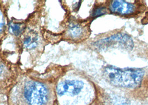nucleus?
Returning a JSON list of instances; mask_svg holds the SVG:
<instances>
[{
    "label": "nucleus",
    "mask_w": 148,
    "mask_h": 105,
    "mask_svg": "<svg viewBox=\"0 0 148 105\" xmlns=\"http://www.w3.org/2000/svg\"><path fill=\"white\" fill-rule=\"evenodd\" d=\"M144 74L141 69H120L112 66L106 67L104 71L105 79L112 85L129 89L139 85Z\"/></svg>",
    "instance_id": "f257e3e1"
},
{
    "label": "nucleus",
    "mask_w": 148,
    "mask_h": 105,
    "mask_svg": "<svg viewBox=\"0 0 148 105\" xmlns=\"http://www.w3.org/2000/svg\"><path fill=\"white\" fill-rule=\"evenodd\" d=\"M24 96L29 105H45L49 100V91L44 84L29 81L24 87Z\"/></svg>",
    "instance_id": "f03ea898"
},
{
    "label": "nucleus",
    "mask_w": 148,
    "mask_h": 105,
    "mask_svg": "<svg viewBox=\"0 0 148 105\" xmlns=\"http://www.w3.org/2000/svg\"><path fill=\"white\" fill-rule=\"evenodd\" d=\"M94 45L99 50H104L111 47L118 46L127 50H132L134 46L133 41L128 35L118 33L109 37L99 40Z\"/></svg>",
    "instance_id": "7ed1b4c3"
},
{
    "label": "nucleus",
    "mask_w": 148,
    "mask_h": 105,
    "mask_svg": "<svg viewBox=\"0 0 148 105\" xmlns=\"http://www.w3.org/2000/svg\"><path fill=\"white\" fill-rule=\"evenodd\" d=\"M84 87V83L79 80H66L59 83L56 87V92L60 96L66 94L72 95L79 94Z\"/></svg>",
    "instance_id": "20e7f679"
},
{
    "label": "nucleus",
    "mask_w": 148,
    "mask_h": 105,
    "mask_svg": "<svg viewBox=\"0 0 148 105\" xmlns=\"http://www.w3.org/2000/svg\"><path fill=\"white\" fill-rule=\"evenodd\" d=\"M110 10L120 15H129L133 13L135 7L133 4L124 1H113L110 5Z\"/></svg>",
    "instance_id": "39448f33"
},
{
    "label": "nucleus",
    "mask_w": 148,
    "mask_h": 105,
    "mask_svg": "<svg viewBox=\"0 0 148 105\" xmlns=\"http://www.w3.org/2000/svg\"><path fill=\"white\" fill-rule=\"evenodd\" d=\"M85 28L80 24H71L69 26L67 34L72 39H79L84 35Z\"/></svg>",
    "instance_id": "423d86ee"
},
{
    "label": "nucleus",
    "mask_w": 148,
    "mask_h": 105,
    "mask_svg": "<svg viewBox=\"0 0 148 105\" xmlns=\"http://www.w3.org/2000/svg\"><path fill=\"white\" fill-rule=\"evenodd\" d=\"M37 41L38 38L35 35H30L25 39L23 44L26 48L33 49L37 46Z\"/></svg>",
    "instance_id": "0eeeda50"
},
{
    "label": "nucleus",
    "mask_w": 148,
    "mask_h": 105,
    "mask_svg": "<svg viewBox=\"0 0 148 105\" xmlns=\"http://www.w3.org/2000/svg\"><path fill=\"white\" fill-rule=\"evenodd\" d=\"M10 28L12 30V32L16 36H18L22 33V27L21 24L13 23L11 24Z\"/></svg>",
    "instance_id": "6e6552de"
},
{
    "label": "nucleus",
    "mask_w": 148,
    "mask_h": 105,
    "mask_svg": "<svg viewBox=\"0 0 148 105\" xmlns=\"http://www.w3.org/2000/svg\"><path fill=\"white\" fill-rule=\"evenodd\" d=\"M109 105H128V101L125 98H114L111 100Z\"/></svg>",
    "instance_id": "1a4fd4ad"
},
{
    "label": "nucleus",
    "mask_w": 148,
    "mask_h": 105,
    "mask_svg": "<svg viewBox=\"0 0 148 105\" xmlns=\"http://www.w3.org/2000/svg\"><path fill=\"white\" fill-rule=\"evenodd\" d=\"M106 8L104 7H99L95 9V11L93 12L92 15L93 17H99L100 15H103L105 13H106Z\"/></svg>",
    "instance_id": "9d476101"
}]
</instances>
